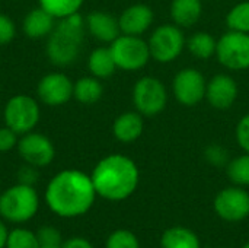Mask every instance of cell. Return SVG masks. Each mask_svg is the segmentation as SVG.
<instances>
[{
  "instance_id": "1",
  "label": "cell",
  "mask_w": 249,
  "mask_h": 248,
  "mask_svg": "<svg viewBox=\"0 0 249 248\" xmlns=\"http://www.w3.org/2000/svg\"><path fill=\"white\" fill-rule=\"evenodd\" d=\"M96 196L90 175L79 170L60 171L45 189L47 206L60 218H77L88 213Z\"/></svg>"
},
{
  "instance_id": "2",
  "label": "cell",
  "mask_w": 249,
  "mask_h": 248,
  "mask_svg": "<svg viewBox=\"0 0 249 248\" xmlns=\"http://www.w3.org/2000/svg\"><path fill=\"white\" fill-rule=\"evenodd\" d=\"M90 178L99 197L109 202H123L137 190L140 172L131 158L112 153L95 165Z\"/></svg>"
},
{
  "instance_id": "3",
  "label": "cell",
  "mask_w": 249,
  "mask_h": 248,
  "mask_svg": "<svg viewBox=\"0 0 249 248\" xmlns=\"http://www.w3.org/2000/svg\"><path fill=\"white\" fill-rule=\"evenodd\" d=\"M86 31L85 19L79 13L58 19L47 41V57L54 66H69L80 54Z\"/></svg>"
},
{
  "instance_id": "4",
  "label": "cell",
  "mask_w": 249,
  "mask_h": 248,
  "mask_svg": "<svg viewBox=\"0 0 249 248\" xmlns=\"http://www.w3.org/2000/svg\"><path fill=\"white\" fill-rule=\"evenodd\" d=\"M39 209V197L34 186L15 184L0 194V218L10 224L31 221Z\"/></svg>"
},
{
  "instance_id": "5",
  "label": "cell",
  "mask_w": 249,
  "mask_h": 248,
  "mask_svg": "<svg viewBox=\"0 0 249 248\" xmlns=\"http://www.w3.org/2000/svg\"><path fill=\"white\" fill-rule=\"evenodd\" d=\"M109 50L117 67L127 72L143 69L152 58L147 41L136 35L121 34L109 44Z\"/></svg>"
},
{
  "instance_id": "6",
  "label": "cell",
  "mask_w": 249,
  "mask_h": 248,
  "mask_svg": "<svg viewBox=\"0 0 249 248\" xmlns=\"http://www.w3.org/2000/svg\"><path fill=\"white\" fill-rule=\"evenodd\" d=\"M147 44L153 60L158 63H171L181 56L187 41L179 26L163 23L152 32Z\"/></svg>"
},
{
  "instance_id": "7",
  "label": "cell",
  "mask_w": 249,
  "mask_h": 248,
  "mask_svg": "<svg viewBox=\"0 0 249 248\" xmlns=\"http://www.w3.org/2000/svg\"><path fill=\"white\" fill-rule=\"evenodd\" d=\"M168 102V92L162 80L153 76L140 77L133 88V104L143 117L160 114Z\"/></svg>"
},
{
  "instance_id": "8",
  "label": "cell",
  "mask_w": 249,
  "mask_h": 248,
  "mask_svg": "<svg viewBox=\"0 0 249 248\" xmlns=\"http://www.w3.org/2000/svg\"><path fill=\"white\" fill-rule=\"evenodd\" d=\"M39 107L38 102L29 95H15L12 96L3 111L4 123L9 129L18 134L29 133L35 129L39 121Z\"/></svg>"
},
{
  "instance_id": "9",
  "label": "cell",
  "mask_w": 249,
  "mask_h": 248,
  "mask_svg": "<svg viewBox=\"0 0 249 248\" xmlns=\"http://www.w3.org/2000/svg\"><path fill=\"white\" fill-rule=\"evenodd\" d=\"M216 57L229 70L249 69V34L229 29L217 39Z\"/></svg>"
},
{
  "instance_id": "10",
  "label": "cell",
  "mask_w": 249,
  "mask_h": 248,
  "mask_svg": "<svg viewBox=\"0 0 249 248\" xmlns=\"http://www.w3.org/2000/svg\"><path fill=\"white\" fill-rule=\"evenodd\" d=\"M213 208L220 219L226 222H242L249 218V193L245 187H226L216 194Z\"/></svg>"
},
{
  "instance_id": "11",
  "label": "cell",
  "mask_w": 249,
  "mask_h": 248,
  "mask_svg": "<svg viewBox=\"0 0 249 248\" xmlns=\"http://www.w3.org/2000/svg\"><path fill=\"white\" fill-rule=\"evenodd\" d=\"M207 82L201 72L194 67H185L179 70L172 80V92L175 99L185 105L194 107L206 98Z\"/></svg>"
},
{
  "instance_id": "12",
  "label": "cell",
  "mask_w": 249,
  "mask_h": 248,
  "mask_svg": "<svg viewBox=\"0 0 249 248\" xmlns=\"http://www.w3.org/2000/svg\"><path fill=\"white\" fill-rule=\"evenodd\" d=\"M16 148L25 164L34 165L36 168L50 165L55 156V149L53 142L47 136L35 132L22 134V137L18 140Z\"/></svg>"
},
{
  "instance_id": "13",
  "label": "cell",
  "mask_w": 249,
  "mask_h": 248,
  "mask_svg": "<svg viewBox=\"0 0 249 248\" xmlns=\"http://www.w3.org/2000/svg\"><path fill=\"white\" fill-rule=\"evenodd\" d=\"M36 92L45 105L60 107L73 98V82L64 73H48L39 80Z\"/></svg>"
},
{
  "instance_id": "14",
  "label": "cell",
  "mask_w": 249,
  "mask_h": 248,
  "mask_svg": "<svg viewBox=\"0 0 249 248\" xmlns=\"http://www.w3.org/2000/svg\"><path fill=\"white\" fill-rule=\"evenodd\" d=\"M238 83L236 80L226 75L220 73L213 76L206 86V99L207 102L219 111L229 110L238 99Z\"/></svg>"
},
{
  "instance_id": "15",
  "label": "cell",
  "mask_w": 249,
  "mask_h": 248,
  "mask_svg": "<svg viewBox=\"0 0 249 248\" xmlns=\"http://www.w3.org/2000/svg\"><path fill=\"white\" fill-rule=\"evenodd\" d=\"M153 19V10L147 4L136 3L123 10V13L118 18V23L121 34L140 37L152 26Z\"/></svg>"
},
{
  "instance_id": "16",
  "label": "cell",
  "mask_w": 249,
  "mask_h": 248,
  "mask_svg": "<svg viewBox=\"0 0 249 248\" xmlns=\"http://www.w3.org/2000/svg\"><path fill=\"white\" fill-rule=\"evenodd\" d=\"M85 23L89 34L102 42L111 44L114 39H117L121 35L118 19L108 12H102V10L90 12L85 18Z\"/></svg>"
},
{
  "instance_id": "17",
  "label": "cell",
  "mask_w": 249,
  "mask_h": 248,
  "mask_svg": "<svg viewBox=\"0 0 249 248\" xmlns=\"http://www.w3.org/2000/svg\"><path fill=\"white\" fill-rule=\"evenodd\" d=\"M143 132L144 120L143 115L137 111H127L120 114L112 124L114 137L121 143L136 142L143 134Z\"/></svg>"
},
{
  "instance_id": "18",
  "label": "cell",
  "mask_w": 249,
  "mask_h": 248,
  "mask_svg": "<svg viewBox=\"0 0 249 248\" xmlns=\"http://www.w3.org/2000/svg\"><path fill=\"white\" fill-rule=\"evenodd\" d=\"M54 26H55V18L41 6L29 10L22 25L25 35L31 39H41L44 37H48L53 32Z\"/></svg>"
},
{
  "instance_id": "19",
  "label": "cell",
  "mask_w": 249,
  "mask_h": 248,
  "mask_svg": "<svg viewBox=\"0 0 249 248\" xmlns=\"http://www.w3.org/2000/svg\"><path fill=\"white\" fill-rule=\"evenodd\" d=\"M203 15L201 0H172L171 18L179 28H190L196 25Z\"/></svg>"
},
{
  "instance_id": "20",
  "label": "cell",
  "mask_w": 249,
  "mask_h": 248,
  "mask_svg": "<svg viewBox=\"0 0 249 248\" xmlns=\"http://www.w3.org/2000/svg\"><path fill=\"white\" fill-rule=\"evenodd\" d=\"M160 248H201V241L190 228L171 227L160 237Z\"/></svg>"
},
{
  "instance_id": "21",
  "label": "cell",
  "mask_w": 249,
  "mask_h": 248,
  "mask_svg": "<svg viewBox=\"0 0 249 248\" xmlns=\"http://www.w3.org/2000/svg\"><path fill=\"white\" fill-rule=\"evenodd\" d=\"M88 67H89V72L92 73V76H95L98 79L111 77L115 73V70L118 69L114 61L109 47L95 48L88 58Z\"/></svg>"
},
{
  "instance_id": "22",
  "label": "cell",
  "mask_w": 249,
  "mask_h": 248,
  "mask_svg": "<svg viewBox=\"0 0 249 248\" xmlns=\"http://www.w3.org/2000/svg\"><path fill=\"white\" fill-rule=\"evenodd\" d=\"M102 95L104 86L95 76H85L73 83V98L80 104H95L102 98Z\"/></svg>"
},
{
  "instance_id": "23",
  "label": "cell",
  "mask_w": 249,
  "mask_h": 248,
  "mask_svg": "<svg viewBox=\"0 0 249 248\" xmlns=\"http://www.w3.org/2000/svg\"><path fill=\"white\" fill-rule=\"evenodd\" d=\"M185 45L194 57L200 60H209L213 56H216L217 39H214L212 34L200 31V32L193 34Z\"/></svg>"
},
{
  "instance_id": "24",
  "label": "cell",
  "mask_w": 249,
  "mask_h": 248,
  "mask_svg": "<svg viewBox=\"0 0 249 248\" xmlns=\"http://www.w3.org/2000/svg\"><path fill=\"white\" fill-rule=\"evenodd\" d=\"M226 172L233 186L249 187V153L231 159L226 165Z\"/></svg>"
},
{
  "instance_id": "25",
  "label": "cell",
  "mask_w": 249,
  "mask_h": 248,
  "mask_svg": "<svg viewBox=\"0 0 249 248\" xmlns=\"http://www.w3.org/2000/svg\"><path fill=\"white\" fill-rule=\"evenodd\" d=\"M39 6L51 13L55 19H61L77 13L85 0H38Z\"/></svg>"
},
{
  "instance_id": "26",
  "label": "cell",
  "mask_w": 249,
  "mask_h": 248,
  "mask_svg": "<svg viewBox=\"0 0 249 248\" xmlns=\"http://www.w3.org/2000/svg\"><path fill=\"white\" fill-rule=\"evenodd\" d=\"M226 23L231 31L249 34V0L235 4L226 15Z\"/></svg>"
},
{
  "instance_id": "27",
  "label": "cell",
  "mask_w": 249,
  "mask_h": 248,
  "mask_svg": "<svg viewBox=\"0 0 249 248\" xmlns=\"http://www.w3.org/2000/svg\"><path fill=\"white\" fill-rule=\"evenodd\" d=\"M4 248H39L36 234L26 228H15L9 231Z\"/></svg>"
},
{
  "instance_id": "28",
  "label": "cell",
  "mask_w": 249,
  "mask_h": 248,
  "mask_svg": "<svg viewBox=\"0 0 249 248\" xmlns=\"http://www.w3.org/2000/svg\"><path fill=\"white\" fill-rule=\"evenodd\" d=\"M105 248H140L137 235L128 229H115L105 241Z\"/></svg>"
},
{
  "instance_id": "29",
  "label": "cell",
  "mask_w": 249,
  "mask_h": 248,
  "mask_svg": "<svg viewBox=\"0 0 249 248\" xmlns=\"http://www.w3.org/2000/svg\"><path fill=\"white\" fill-rule=\"evenodd\" d=\"M204 158L206 161L213 167H226L229 164V152L226 148H223L219 143H210L204 149Z\"/></svg>"
},
{
  "instance_id": "30",
  "label": "cell",
  "mask_w": 249,
  "mask_h": 248,
  "mask_svg": "<svg viewBox=\"0 0 249 248\" xmlns=\"http://www.w3.org/2000/svg\"><path fill=\"white\" fill-rule=\"evenodd\" d=\"M35 234H36L39 246H61L63 243V237L60 231L51 225L41 227Z\"/></svg>"
},
{
  "instance_id": "31",
  "label": "cell",
  "mask_w": 249,
  "mask_h": 248,
  "mask_svg": "<svg viewBox=\"0 0 249 248\" xmlns=\"http://www.w3.org/2000/svg\"><path fill=\"white\" fill-rule=\"evenodd\" d=\"M236 142L245 153H249V113L236 124Z\"/></svg>"
},
{
  "instance_id": "32",
  "label": "cell",
  "mask_w": 249,
  "mask_h": 248,
  "mask_svg": "<svg viewBox=\"0 0 249 248\" xmlns=\"http://www.w3.org/2000/svg\"><path fill=\"white\" fill-rule=\"evenodd\" d=\"M15 34H16V26L13 20L4 13H0V45L10 42L15 38Z\"/></svg>"
},
{
  "instance_id": "33",
  "label": "cell",
  "mask_w": 249,
  "mask_h": 248,
  "mask_svg": "<svg viewBox=\"0 0 249 248\" xmlns=\"http://www.w3.org/2000/svg\"><path fill=\"white\" fill-rule=\"evenodd\" d=\"M18 133L9 129L7 126L0 129V152H9L18 146Z\"/></svg>"
},
{
  "instance_id": "34",
  "label": "cell",
  "mask_w": 249,
  "mask_h": 248,
  "mask_svg": "<svg viewBox=\"0 0 249 248\" xmlns=\"http://www.w3.org/2000/svg\"><path fill=\"white\" fill-rule=\"evenodd\" d=\"M39 178V174H38V168L34 167V165H23L19 168L18 171V183L20 184H26V186H34Z\"/></svg>"
},
{
  "instance_id": "35",
  "label": "cell",
  "mask_w": 249,
  "mask_h": 248,
  "mask_svg": "<svg viewBox=\"0 0 249 248\" xmlns=\"http://www.w3.org/2000/svg\"><path fill=\"white\" fill-rule=\"evenodd\" d=\"M61 248H93V246L83 237H71L61 243Z\"/></svg>"
},
{
  "instance_id": "36",
  "label": "cell",
  "mask_w": 249,
  "mask_h": 248,
  "mask_svg": "<svg viewBox=\"0 0 249 248\" xmlns=\"http://www.w3.org/2000/svg\"><path fill=\"white\" fill-rule=\"evenodd\" d=\"M7 234H9V231H7V228H6V225H4L3 219L0 218V248L6 247Z\"/></svg>"
},
{
  "instance_id": "37",
  "label": "cell",
  "mask_w": 249,
  "mask_h": 248,
  "mask_svg": "<svg viewBox=\"0 0 249 248\" xmlns=\"http://www.w3.org/2000/svg\"><path fill=\"white\" fill-rule=\"evenodd\" d=\"M39 248H61V246H39Z\"/></svg>"
},
{
  "instance_id": "38",
  "label": "cell",
  "mask_w": 249,
  "mask_h": 248,
  "mask_svg": "<svg viewBox=\"0 0 249 248\" xmlns=\"http://www.w3.org/2000/svg\"><path fill=\"white\" fill-rule=\"evenodd\" d=\"M242 248H249V241H248V243H247V244H245V246H244V247H242Z\"/></svg>"
},
{
  "instance_id": "39",
  "label": "cell",
  "mask_w": 249,
  "mask_h": 248,
  "mask_svg": "<svg viewBox=\"0 0 249 248\" xmlns=\"http://www.w3.org/2000/svg\"><path fill=\"white\" fill-rule=\"evenodd\" d=\"M219 248H229V247H219Z\"/></svg>"
}]
</instances>
